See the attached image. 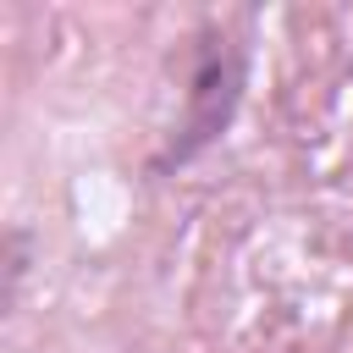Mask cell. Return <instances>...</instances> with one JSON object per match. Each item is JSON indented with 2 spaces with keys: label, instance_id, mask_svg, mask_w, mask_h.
<instances>
[{
  "label": "cell",
  "instance_id": "1",
  "mask_svg": "<svg viewBox=\"0 0 353 353\" xmlns=\"http://www.w3.org/2000/svg\"><path fill=\"white\" fill-rule=\"evenodd\" d=\"M237 94H243V50L237 44H210L199 55V72H193V94H188V121H182V138L171 143V154L160 165H182L193 160L237 110Z\"/></svg>",
  "mask_w": 353,
  "mask_h": 353
}]
</instances>
